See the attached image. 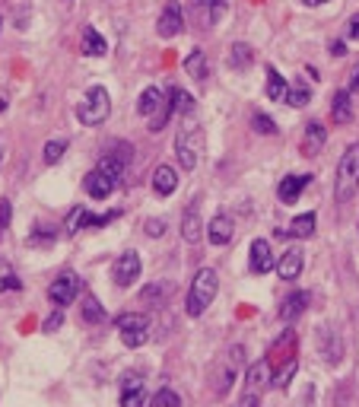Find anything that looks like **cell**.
<instances>
[{"label":"cell","mask_w":359,"mask_h":407,"mask_svg":"<svg viewBox=\"0 0 359 407\" xmlns=\"http://www.w3.org/2000/svg\"><path fill=\"white\" fill-rule=\"evenodd\" d=\"M217 290H219V277L213 267H201L191 280V290H187V315L201 318L203 312L210 309V302L217 299Z\"/></svg>","instance_id":"obj_1"},{"label":"cell","mask_w":359,"mask_h":407,"mask_svg":"<svg viewBox=\"0 0 359 407\" xmlns=\"http://www.w3.org/2000/svg\"><path fill=\"white\" fill-rule=\"evenodd\" d=\"M359 188V144H350L337 163V185H334V197L337 204H347Z\"/></svg>","instance_id":"obj_2"},{"label":"cell","mask_w":359,"mask_h":407,"mask_svg":"<svg viewBox=\"0 0 359 407\" xmlns=\"http://www.w3.org/2000/svg\"><path fill=\"white\" fill-rule=\"evenodd\" d=\"M201 150H203V131L201 124L194 121H185L175 137V156H178V166L181 169H197V159H201Z\"/></svg>","instance_id":"obj_3"},{"label":"cell","mask_w":359,"mask_h":407,"mask_svg":"<svg viewBox=\"0 0 359 407\" xmlns=\"http://www.w3.org/2000/svg\"><path fill=\"white\" fill-rule=\"evenodd\" d=\"M76 115H80V121L86 124V128L102 124V121L112 115V99H108V90H105V86H90L86 96H83V102H80V108H76Z\"/></svg>","instance_id":"obj_4"},{"label":"cell","mask_w":359,"mask_h":407,"mask_svg":"<svg viewBox=\"0 0 359 407\" xmlns=\"http://www.w3.org/2000/svg\"><path fill=\"white\" fill-rule=\"evenodd\" d=\"M80 290H83L80 277H76L74 271H64L58 280H51V287H48V299H51L58 309H64V306H70V302L80 296Z\"/></svg>","instance_id":"obj_5"},{"label":"cell","mask_w":359,"mask_h":407,"mask_svg":"<svg viewBox=\"0 0 359 407\" xmlns=\"http://www.w3.org/2000/svg\"><path fill=\"white\" fill-rule=\"evenodd\" d=\"M181 29H185V10H181L178 0H172V3H165L162 13H159L156 32H159L162 38H175Z\"/></svg>","instance_id":"obj_6"},{"label":"cell","mask_w":359,"mask_h":407,"mask_svg":"<svg viewBox=\"0 0 359 407\" xmlns=\"http://www.w3.org/2000/svg\"><path fill=\"white\" fill-rule=\"evenodd\" d=\"M83 188H86V194L96 197V201H105V197L112 194L115 188H118V178H112V175H105L102 169H92L86 178H83Z\"/></svg>","instance_id":"obj_7"},{"label":"cell","mask_w":359,"mask_h":407,"mask_svg":"<svg viewBox=\"0 0 359 407\" xmlns=\"http://www.w3.org/2000/svg\"><path fill=\"white\" fill-rule=\"evenodd\" d=\"M248 267H251V274H267V271H274V267H277V261H274V249H270L267 239H255V242H251Z\"/></svg>","instance_id":"obj_8"},{"label":"cell","mask_w":359,"mask_h":407,"mask_svg":"<svg viewBox=\"0 0 359 407\" xmlns=\"http://www.w3.org/2000/svg\"><path fill=\"white\" fill-rule=\"evenodd\" d=\"M232 235H235V223H232L229 213H217V217L210 219L207 226V242L210 245H217V249H223V245H229Z\"/></svg>","instance_id":"obj_9"},{"label":"cell","mask_w":359,"mask_h":407,"mask_svg":"<svg viewBox=\"0 0 359 407\" xmlns=\"http://www.w3.org/2000/svg\"><path fill=\"white\" fill-rule=\"evenodd\" d=\"M143 404H147V388H143L137 372H128L121 379V407H143Z\"/></svg>","instance_id":"obj_10"},{"label":"cell","mask_w":359,"mask_h":407,"mask_svg":"<svg viewBox=\"0 0 359 407\" xmlns=\"http://www.w3.org/2000/svg\"><path fill=\"white\" fill-rule=\"evenodd\" d=\"M137 277H140V258H137V251H124L115 261V283L118 287H131Z\"/></svg>","instance_id":"obj_11"},{"label":"cell","mask_w":359,"mask_h":407,"mask_svg":"<svg viewBox=\"0 0 359 407\" xmlns=\"http://www.w3.org/2000/svg\"><path fill=\"white\" fill-rule=\"evenodd\" d=\"M302 267H306V251L302 249H286L277 261V274L280 280H299Z\"/></svg>","instance_id":"obj_12"},{"label":"cell","mask_w":359,"mask_h":407,"mask_svg":"<svg viewBox=\"0 0 359 407\" xmlns=\"http://www.w3.org/2000/svg\"><path fill=\"white\" fill-rule=\"evenodd\" d=\"M328 144V128H324L322 121H308L306 124V134H302V153L306 156H318Z\"/></svg>","instance_id":"obj_13"},{"label":"cell","mask_w":359,"mask_h":407,"mask_svg":"<svg viewBox=\"0 0 359 407\" xmlns=\"http://www.w3.org/2000/svg\"><path fill=\"white\" fill-rule=\"evenodd\" d=\"M270 360H258V363H251L248 366V372H245V392H255V394H261L264 388L270 385Z\"/></svg>","instance_id":"obj_14"},{"label":"cell","mask_w":359,"mask_h":407,"mask_svg":"<svg viewBox=\"0 0 359 407\" xmlns=\"http://www.w3.org/2000/svg\"><path fill=\"white\" fill-rule=\"evenodd\" d=\"M308 181H312V175H286V178L277 185V197L283 204H296L302 191L308 188Z\"/></svg>","instance_id":"obj_15"},{"label":"cell","mask_w":359,"mask_h":407,"mask_svg":"<svg viewBox=\"0 0 359 407\" xmlns=\"http://www.w3.org/2000/svg\"><path fill=\"white\" fill-rule=\"evenodd\" d=\"M175 188H178V172H175L169 163L156 166V172H153V191H156L159 197H169Z\"/></svg>","instance_id":"obj_16"},{"label":"cell","mask_w":359,"mask_h":407,"mask_svg":"<svg viewBox=\"0 0 359 407\" xmlns=\"http://www.w3.org/2000/svg\"><path fill=\"white\" fill-rule=\"evenodd\" d=\"M203 235V223H201V210L197 207H187L185 217H181V239L187 242V245H197Z\"/></svg>","instance_id":"obj_17"},{"label":"cell","mask_w":359,"mask_h":407,"mask_svg":"<svg viewBox=\"0 0 359 407\" xmlns=\"http://www.w3.org/2000/svg\"><path fill=\"white\" fill-rule=\"evenodd\" d=\"M308 299H312V296H308L306 290H296V293H290L283 299V306H280V322H296V318L306 312Z\"/></svg>","instance_id":"obj_18"},{"label":"cell","mask_w":359,"mask_h":407,"mask_svg":"<svg viewBox=\"0 0 359 407\" xmlns=\"http://www.w3.org/2000/svg\"><path fill=\"white\" fill-rule=\"evenodd\" d=\"M331 121H334V124H350L353 121L350 90H337L334 92V102H331Z\"/></svg>","instance_id":"obj_19"},{"label":"cell","mask_w":359,"mask_h":407,"mask_svg":"<svg viewBox=\"0 0 359 407\" xmlns=\"http://www.w3.org/2000/svg\"><path fill=\"white\" fill-rule=\"evenodd\" d=\"M175 290V283H169V280H156V283H150V287L140 290V302H147V306H153V309H159L165 299H169V293Z\"/></svg>","instance_id":"obj_20"},{"label":"cell","mask_w":359,"mask_h":407,"mask_svg":"<svg viewBox=\"0 0 359 407\" xmlns=\"http://www.w3.org/2000/svg\"><path fill=\"white\" fill-rule=\"evenodd\" d=\"M318 350L328 363H340V356H344V347H340V340L334 338L331 328H318Z\"/></svg>","instance_id":"obj_21"},{"label":"cell","mask_w":359,"mask_h":407,"mask_svg":"<svg viewBox=\"0 0 359 407\" xmlns=\"http://www.w3.org/2000/svg\"><path fill=\"white\" fill-rule=\"evenodd\" d=\"M162 102H165L162 90H156V86H147V90L140 92V99H137V112H140L143 118H153V115L162 108Z\"/></svg>","instance_id":"obj_22"},{"label":"cell","mask_w":359,"mask_h":407,"mask_svg":"<svg viewBox=\"0 0 359 407\" xmlns=\"http://www.w3.org/2000/svg\"><path fill=\"white\" fill-rule=\"evenodd\" d=\"M185 74L194 76V80H207L210 76V60H207V51L194 48V51L185 58Z\"/></svg>","instance_id":"obj_23"},{"label":"cell","mask_w":359,"mask_h":407,"mask_svg":"<svg viewBox=\"0 0 359 407\" xmlns=\"http://www.w3.org/2000/svg\"><path fill=\"white\" fill-rule=\"evenodd\" d=\"M255 64V48L245 45V42H235V45L229 48V67L232 70H248Z\"/></svg>","instance_id":"obj_24"},{"label":"cell","mask_w":359,"mask_h":407,"mask_svg":"<svg viewBox=\"0 0 359 407\" xmlns=\"http://www.w3.org/2000/svg\"><path fill=\"white\" fill-rule=\"evenodd\" d=\"M83 54H90V58H105V54H108L105 38L99 35L92 26H86V29H83Z\"/></svg>","instance_id":"obj_25"},{"label":"cell","mask_w":359,"mask_h":407,"mask_svg":"<svg viewBox=\"0 0 359 407\" xmlns=\"http://www.w3.org/2000/svg\"><path fill=\"white\" fill-rule=\"evenodd\" d=\"M115 328L118 331H150V318L140 315V312H121L115 318Z\"/></svg>","instance_id":"obj_26"},{"label":"cell","mask_w":359,"mask_h":407,"mask_svg":"<svg viewBox=\"0 0 359 407\" xmlns=\"http://www.w3.org/2000/svg\"><path fill=\"white\" fill-rule=\"evenodd\" d=\"M286 90H290V86H286V80H283V74H280L277 67H267V99L270 102H286Z\"/></svg>","instance_id":"obj_27"},{"label":"cell","mask_w":359,"mask_h":407,"mask_svg":"<svg viewBox=\"0 0 359 407\" xmlns=\"http://www.w3.org/2000/svg\"><path fill=\"white\" fill-rule=\"evenodd\" d=\"M315 223H318L315 213H299V217L290 223L286 235H292V239H308V235H315Z\"/></svg>","instance_id":"obj_28"},{"label":"cell","mask_w":359,"mask_h":407,"mask_svg":"<svg viewBox=\"0 0 359 407\" xmlns=\"http://www.w3.org/2000/svg\"><path fill=\"white\" fill-rule=\"evenodd\" d=\"M16 290H23V280L13 274L10 261H3V258H0V293H16Z\"/></svg>","instance_id":"obj_29"},{"label":"cell","mask_w":359,"mask_h":407,"mask_svg":"<svg viewBox=\"0 0 359 407\" xmlns=\"http://www.w3.org/2000/svg\"><path fill=\"white\" fill-rule=\"evenodd\" d=\"M296 369H299V360L292 356V360L280 363V369L274 372V379H270V385H277V388H286V385L292 382V376H296Z\"/></svg>","instance_id":"obj_30"},{"label":"cell","mask_w":359,"mask_h":407,"mask_svg":"<svg viewBox=\"0 0 359 407\" xmlns=\"http://www.w3.org/2000/svg\"><path fill=\"white\" fill-rule=\"evenodd\" d=\"M83 322H90V324L105 322V309L96 296H86V299H83Z\"/></svg>","instance_id":"obj_31"},{"label":"cell","mask_w":359,"mask_h":407,"mask_svg":"<svg viewBox=\"0 0 359 407\" xmlns=\"http://www.w3.org/2000/svg\"><path fill=\"white\" fill-rule=\"evenodd\" d=\"M308 99H312V90H308L306 83H296V86L286 90V106H292V108L308 106Z\"/></svg>","instance_id":"obj_32"},{"label":"cell","mask_w":359,"mask_h":407,"mask_svg":"<svg viewBox=\"0 0 359 407\" xmlns=\"http://www.w3.org/2000/svg\"><path fill=\"white\" fill-rule=\"evenodd\" d=\"M172 115H175V106H172V99H165L162 102V108H159L156 115H153L150 118V131L153 134H159V131L165 128V124H169V121H172Z\"/></svg>","instance_id":"obj_33"},{"label":"cell","mask_w":359,"mask_h":407,"mask_svg":"<svg viewBox=\"0 0 359 407\" xmlns=\"http://www.w3.org/2000/svg\"><path fill=\"white\" fill-rule=\"evenodd\" d=\"M64 153H67V140H48L42 159H45V166H54V163L64 159Z\"/></svg>","instance_id":"obj_34"},{"label":"cell","mask_w":359,"mask_h":407,"mask_svg":"<svg viewBox=\"0 0 359 407\" xmlns=\"http://www.w3.org/2000/svg\"><path fill=\"white\" fill-rule=\"evenodd\" d=\"M169 99H172V106H175V112H191V108H194V99L187 96L185 90H178V86H172V90H169Z\"/></svg>","instance_id":"obj_35"},{"label":"cell","mask_w":359,"mask_h":407,"mask_svg":"<svg viewBox=\"0 0 359 407\" xmlns=\"http://www.w3.org/2000/svg\"><path fill=\"white\" fill-rule=\"evenodd\" d=\"M153 407H181V394L172 392V388H159L153 394Z\"/></svg>","instance_id":"obj_36"},{"label":"cell","mask_w":359,"mask_h":407,"mask_svg":"<svg viewBox=\"0 0 359 407\" xmlns=\"http://www.w3.org/2000/svg\"><path fill=\"white\" fill-rule=\"evenodd\" d=\"M251 124H255L258 134H277V124H274V118L264 112H255L251 115Z\"/></svg>","instance_id":"obj_37"},{"label":"cell","mask_w":359,"mask_h":407,"mask_svg":"<svg viewBox=\"0 0 359 407\" xmlns=\"http://www.w3.org/2000/svg\"><path fill=\"white\" fill-rule=\"evenodd\" d=\"M147 338H150V331H121L124 347H140V344H147Z\"/></svg>","instance_id":"obj_38"},{"label":"cell","mask_w":359,"mask_h":407,"mask_svg":"<svg viewBox=\"0 0 359 407\" xmlns=\"http://www.w3.org/2000/svg\"><path fill=\"white\" fill-rule=\"evenodd\" d=\"M32 245H42V242H45V245H48V242H54V229L51 226H35V233H32Z\"/></svg>","instance_id":"obj_39"},{"label":"cell","mask_w":359,"mask_h":407,"mask_svg":"<svg viewBox=\"0 0 359 407\" xmlns=\"http://www.w3.org/2000/svg\"><path fill=\"white\" fill-rule=\"evenodd\" d=\"M131 153H134V147H131V144H115L112 147V156L118 159L121 166H128V163H131Z\"/></svg>","instance_id":"obj_40"},{"label":"cell","mask_w":359,"mask_h":407,"mask_svg":"<svg viewBox=\"0 0 359 407\" xmlns=\"http://www.w3.org/2000/svg\"><path fill=\"white\" fill-rule=\"evenodd\" d=\"M83 217H86V213H83V207H74V213L67 217V233H70V235L83 229Z\"/></svg>","instance_id":"obj_41"},{"label":"cell","mask_w":359,"mask_h":407,"mask_svg":"<svg viewBox=\"0 0 359 407\" xmlns=\"http://www.w3.org/2000/svg\"><path fill=\"white\" fill-rule=\"evenodd\" d=\"M143 229H147V235L159 239V235L165 233V219H147V223H143Z\"/></svg>","instance_id":"obj_42"},{"label":"cell","mask_w":359,"mask_h":407,"mask_svg":"<svg viewBox=\"0 0 359 407\" xmlns=\"http://www.w3.org/2000/svg\"><path fill=\"white\" fill-rule=\"evenodd\" d=\"M7 226H10V201L3 197V201H0V235H3Z\"/></svg>","instance_id":"obj_43"},{"label":"cell","mask_w":359,"mask_h":407,"mask_svg":"<svg viewBox=\"0 0 359 407\" xmlns=\"http://www.w3.org/2000/svg\"><path fill=\"white\" fill-rule=\"evenodd\" d=\"M239 407H261V394L245 392V394H242V401H239Z\"/></svg>","instance_id":"obj_44"},{"label":"cell","mask_w":359,"mask_h":407,"mask_svg":"<svg viewBox=\"0 0 359 407\" xmlns=\"http://www.w3.org/2000/svg\"><path fill=\"white\" fill-rule=\"evenodd\" d=\"M347 38L359 42V13H356V16H350V23H347Z\"/></svg>","instance_id":"obj_45"},{"label":"cell","mask_w":359,"mask_h":407,"mask_svg":"<svg viewBox=\"0 0 359 407\" xmlns=\"http://www.w3.org/2000/svg\"><path fill=\"white\" fill-rule=\"evenodd\" d=\"M60 322H64V315H60V312L48 315V318H45V331H58V328H60Z\"/></svg>","instance_id":"obj_46"},{"label":"cell","mask_w":359,"mask_h":407,"mask_svg":"<svg viewBox=\"0 0 359 407\" xmlns=\"http://www.w3.org/2000/svg\"><path fill=\"white\" fill-rule=\"evenodd\" d=\"M350 92H359V60H356V67L350 70V86H347Z\"/></svg>","instance_id":"obj_47"},{"label":"cell","mask_w":359,"mask_h":407,"mask_svg":"<svg viewBox=\"0 0 359 407\" xmlns=\"http://www.w3.org/2000/svg\"><path fill=\"white\" fill-rule=\"evenodd\" d=\"M299 407H315V388H312V385L306 388V398L299 401Z\"/></svg>","instance_id":"obj_48"},{"label":"cell","mask_w":359,"mask_h":407,"mask_svg":"<svg viewBox=\"0 0 359 407\" xmlns=\"http://www.w3.org/2000/svg\"><path fill=\"white\" fill-rule=\"evenodd\" d=\"M7 106H10V92L3 90V86H0V115L7 112Z\"/></svg>","instance_id":"obj_49"},{"label":"cell","mask_w":359,"mask_h":407,"mask_svg":"<svg viewBox=\"0 0 359 407\" xmlns=\"http://www.w3.org/2000/svg\"><path fill=\"white\" fill-rule=\"evenodd\" d=\"M331 54H334V58H344L347 45H344V42H334V45H331Z\"/></svg>","instance_id":"obj_50"},{"label":"cell","mask_w":359,"mask_h":407,"mask_svg":"<svg viewBox=\"0 0 359 407\" xmlns=\"http://www.w3.org/2000/svg\"><path fill=\"white\" fill-rule=\"evenodd\" d=\"M306 7H318V3H328V0H302Z\"/></svg>","instance_id":"obj_51"},{"label":"cell","mask_w":359,"mask_h":407,"mask_svg":"<svg viewBox=\"0 0 359 407\" xmlns=\"http://www.w3.org/2000/svg\"><path fill=\"white\" fill-rule=\"evenodd\" d=\"M197 7H201V10H203V7H210V0H194V10H197Z\"/></svg>","instance_id":"obj_52"},{"label":"cell","mask_w":359,"mask_h":407,"mask_svg":"<svg viewBox=\"0 0 359 407\" xmlns=\"http://www.w3.org/2000/svg\"><path fill=\"white\" fill-rule=\"evenodd\" d=\"M0 163H3V147H0Z\"/></svg>","instance_id":"obj_53"}]
</instances>
